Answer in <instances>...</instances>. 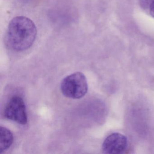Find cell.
I'll return each mask as SVG.
<instances>
[{"label":"cell","instance_id":"cell-4","mask_svg":"<svg viewBox=\"0 0 154 154\" xmlns=\"http://www.w3.org/2000/svg\"><path fill=\"white\" fill-rule=\"evenodd\" d=\"M128 146V139L123 134L113 133L109 135L103 141L102 150L105 154H122Z\"/></svg>","mask_w":154,"mask_h":154},{"label":"cell","instance_id":"cell-6","mask_svg":"<svg viewBox=\"0 0 154 154\" xmlns=\"http://www.w3.org/2000/svg\"><path fill=\"white\" fill-rule=\"evenodd\" d=\"M141 8L154 18V0H140Z\"/></svg>","mask_w":154,"mask_h":154},{"label":"cell","instance_id":"cell-7","mask_svg":"<svg viewBox=\"0 0 154 154\" xmlns=\"http://www.w3.org/2000/svg\"><path fill=\"white\" fill-rule=\"evenodd\" d=\"M21 2H27L29 1L30 0H19Z\"/></svg>","mask_w":154,"mask_h":154},{"label":"cell","instance_id":"cell-1","mask_svg":"<svg viewBox=\"0 0 154 154\" xmlns=\"http://www.w3.org/2000/svg\"><path fill=\"white\" fill-rule=\"evenodd\" d=\"M37 31L33 21L25 17L12 19L5 36L6 45L16 52H22L30 48L36 38Z\"/></svg>","mask_w":154,"mask_h":154},{"label":"cell","instance_id":"cell-2","mask_svg":"<svg viewBox=\"0 0 154 154\" xmlns=\"http://www.w3.org/2000/svg\"><path fill=\"white\" fill-rule=\"evenodd\" d=\"M88 87L85 75L82 72L74 73L66 77L61 84V91L67 98L79 99L88 92Z\"/></svg>","mask_w":154,"mask_h":154},{"label":"cell","instance_id":"cell-3","mask_svg":"<svg viewBox=\"0 0 154 154\" xmlns=\"http://www.w3.org/2000/svg\"><path fill=\"white\" fill-rule=\"evenodd\" d=\"M4 117L8 119L21 125L27 123V116L26 105L23 99L17 96L10 100L4 111Z\"/></svg>","mask_w":154,"mask_h":154},{"label":"cell","instance_id":"cell-5","mask_svg":"<svg viewBox=\"0 0 154 154\" xmlns=\"http://www.w3.org/2000/svg\"><path fill=\"white\" fill-rule=\"evenodd\" d=\"M13 142L12 132L5 127H1L0 128V152L8 149Z\"/></svg>","mask_w":154,"mask_h":154}]
</instances>
